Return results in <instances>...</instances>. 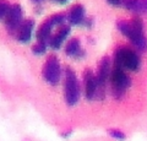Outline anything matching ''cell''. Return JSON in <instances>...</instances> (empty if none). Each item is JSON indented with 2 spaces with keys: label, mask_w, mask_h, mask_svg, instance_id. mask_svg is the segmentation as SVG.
Masks as SVG:
<instances>
[{
  "label": "cell",
  "mask_w": 147,
  "mask_h": 141,
  "mask_svg": "<svg viewBox=\"0 0 147 141\" xmlns=\"http://www.w3.org/2000/svg\"><path fill=\"white\" fill-rule=\"evenodd\" d=\"M84 79V97L87 101H97L98 96V81L93 70L87 67L82 74Z\"/></svg>",
  "instance_id": "ba28073f"
},
{
  "label": "cell",
  "mask_w": 147,
  "mask_h": 141,
  "mask_svg": "<svg viewBox=\"0 0 147 141\" xmlns=\"http://www.w3.org/2000/svg\"><path fill=\"white\" fill-rule=\"evenodd\" d=\"M131 85L132 81L129 72L124 67L113 64L112 72H110V77H109V87L113 98L117 99V101L123 99L125 97L129 88L131 87Z\"/></svg>",
  "instance_id": "3957f363"
},
{
  "label": "cell",
  "mask_w": 147,
  "mask_h": 141,
  "mask_svg": "<svg viewBox=\"0 0 147 141\" xmlns=\"http://www.w3.org/2000/svg\"><path fill=\"white\" fill-rule=\"evenodd\" d=\"M64 52L65 55L74 59V60H82L86 58V51L82 48L81 40L77 37H72L65 43L64 47Z\"/></svg>",
  "instance_id": "7c38bea8"
},
{
  "label": "cell",
  "mask_w": 147,
  "mask_h": 141,
  "mask_svg": "<svg viewBox=\"0 0 147 141\" xmlns=\"http://www.w3.org/2000/svg\"><path fill=\"white\" fill-rule=\"evenodd\" d=\"M113 64L124 67L127 72H139L142 66V60L139 52L130 45H118L114 51Z\"/></svg>",
  "instance_id": "7a4b0ae2"
},
{
  "label": "cell",
  "mask_w": 147,
  "mask_h": 141,
  "mask_svg": "<svg viewBox=\"0 0 147 141\" xmlns=\"http://www.w3.org/2000/svg\"><path fill=\"white\" fill-rule=\"evenodd\" d=\"M53 30L54 27L50 25V22L45 19L42 24L38 26V28L34 32V38L37 42H44V43H48L50 37L53 34Z\"/></svg>",
  "instance_id": "5bb4252c"
},
{
  "label": "cell",
  "mask_w": 147,
  "mask_h": 141,
  "mask_svg": "<svg viewBox=\"0 0 147 141\" xmlns=\"http://www.w3.org/2000/svg\"><path fill=\"white\" fill-rule=\"evenodd\" d=\"M24 9L20 4H12L11 9L9 11L7 16L4 20V25H5V28L7 31V33L10 36H13L15 37L16 32L20 28V26L24 22Z\"/></svg>",
  "instance_id": "52a82bcc"
},
{
  "label": "cell",
  "mask_w": 147,
  "mask_h": 141,
  "mask_svg": "<svg viewBox=\"0 0 147 141\" xmlns=\"http://www.w3.org/2000/svg\"><path fill=\"white\" fill-rule=\"evenodd\" d=\"M105 1L110 6H114V7H121V4H123V0H105Z\"/></svg>",
  "instance_id": "ffe728a7"
},
{
  "label": "cell",
  "mask_w": 147,
  "mask_h": 141,
  "mask_svg": "<svg viewBox=\"0 0 147 141\" xmlns=\"http://www.w3.org/2000/svg\"><path fill=\"white\" fill-rule=\"evenodd\" d=\"M117 30L119 33L129 40L131 47H134L137 52L145 53L147 51L145 24L141 16H134L130 21L119 19L117 21Z\"/></svg>",
  "instance_id": "6da1fadb"
},
{
  "label": "cell",
  "mask_w": 147,
  "mask_h": 141,
  "mask_svg": "<svg viewBox=\"0 0 147 141\" xmlns=\"http://www.w3.org/2000/svg\"><path fill=\"white\" fill-rule=\"evenodd\" d=\"M42 79L45 84L55 87L63 80V66L55 55H49L42 66Z\"/></svg>",
  "instance_id": "5b68a950"
},
{
  "label": "cell",
  "mask_w": 147,
  "mask_h": 141,
  "mask_svg": "<svg viewBox=\"0 0 147 141\" xmlns=\"http://www.w3.org/2000/svg\"><path fill=\"white\" fill-rule=\"evenodd\" d=\"M36 22L33 19H26L22 25L20 26V28L15 34V39L17 40L20 44H27L30 43L32 38H33V34L36 32Z\"/></svg>",
  "instance_id": "30bf717a"
},
{
  "label": "cell",
  "mask_w": 147,
  "mask_h": 141,
  "mask_svg": "<svg viewBox=\"0 0 147 141\" xmlns=\"http://www.w3.org/2000/svg\"><path fill=\"white\" fill-rule=\"evenodd\" d=\"M71 28L72 27L69 26V25H64L61 27H59V28L57 30V32L53 33L52 37H50V39H49V42H48L49 48L54 52L60 51V49L63 48L64 43L67 42L69 36L71 34Z\"/></svg>",
  "instance_id": "9c48e42d"
},
{
  "label": "cell",
  "mask_w": 147,
  "mask_h": 141,
  "mask_svg": "<svg viewBox=\"0 0 147 141\" xmlns=\"http://www.w3.org/2000/svg\"><path fill=\"white\" fill-rule=\"evenodd\" d=\"M48 48H49L48 43L37 42V40H36V43L32 45V48H31V53L33 54V55H36V57H43V55L47 54Z\"/></svg>",
  "instance_id": "2e32d148"
},
{
  "label": "cell",
  "mask_w": 147,
  "mask_h": 141,
  "mask_svg": "<svg viewBox=\"0 0 147 141\" xmlns=\"http://www.w3.org/2000/svg\"><path fill=\"white\" fill-rule=\"evenodd\" d=\"M10 9H11V4L9 1H6V0H1L0 1V21L5 20Z\"/></svg>",
  "instance_id": "ac0fdd59"
},
{
  "label": "cell",
  "mask_w": 147,
  "mask_h": 141,
  "mask_svg": "<svg viewBox=\"0 0 147 141\" xmlns=\"http://www.w3.org/2000/svg\"><path fill=\"white\" fill-rule=\"evenodd\" d=\"M71 134H72V131H71V130H69V131H65V133H63L61 136H63L64 139H69V138L71 136Z\"/></svg>",
  "instance_id": "7402d4cb"
},
{
  "label": "cell",
  "mask_w": 147,
  "mask_h": 141,
  "mask_svg": "<svg viewBox=\"0 0 147 141\" xmlns=\"http://www.w3.org/2000/svg\"><path fill=\"white\" fill-rule=\"evenodd\" d=\"M86 17V7L82 4H75L66 12L67 25L71 27H81Z\"/></svg>",
  "instance_id": "8fae6325"
},
{
  "label": "cell",
  "mask_w": 147,
  "mask_h": 141,
  "mask_svg": "<svg viewBox=\"0 0 147 141\" xmlns=\"http://www.w3.org/2000/svg\"><path fill=\"white\" fill-rule=\"evenodd\" d=\"M93 25H94L93 19H91V17H86L81 27H84V28H86V30H91L92 27H93Z\"/></svg>",
  "instance_id": "d6986e66"
},
{
  "label": "cell",
  "mask_w": 147,
  "mask_h": 141,
  "mask_svg": "<svg viewBox=\"0 0 147 141\" xmlns=\"http://www.w3.org/2000/svg\"><path fill=\"white\" fill-rule=\"evenodd\" d=\"M52 1L55 4H59V5H64V4H67L70 0H52Z\"/></svg>",
  "instance_id": "44dd1931"
},
{
  "label": "cell",
  "mask_w": 147,
  "mask_h": 141,
  "mask_svg": "<svg viewBox=\"0 0 147 141\" xmlns=\"http://www.w3.org/2000/svg\"><path fill=\"white\" fill-rule=\"evenodd\" d=\"M32 3H34V4H37V5H39V4H42L44 0H31Z\"/></svg>",
  "instance_id": "603a6c76"
},
{
  "label": "cell",
  "mask_w": 147,
  "mask_h": 141,
  "mask_svg": "<svg viewBox=\"0 0 147 141\" xmlns=\"http://www.w3.org/2000/svg\"><path fill=\"white\" fill-rule=\"evenodd\" d=\"M107 134L109 135V138H112L113 140H117V141H125L126 140L125 133H123V131L119 130V129L110 128V129L107 130Z\"/></svg>",
  "instance_id": "e0dca14e"
},
{
  "label": "cell",
  "mask_w": 147,
  "mask_h": 141,
  "mask_svg": "<svg viewBox=\"0 0 147 141\" xmlns=\"http://www.w3.org/2000/svg\"><path fill=\"white\" fill-rule=\"evenodd\" d=\"M121 7L134 16L147 15V0H123Z\"/></svg>",
  "instance_id": "4fadbf2b"
},
{
  "label": "cell",
  "mask_w": 147,
  "mask_h": 141,
  "mask_svg": "<svg viewBox=\"0 0 147 141\" xmlns=\"http://www.w3.org/2000/svg\"><path fill=\"white\" fill-rule=\"evenodd\" d=\"M63 79H64V99L69 107H75L81 98V86L77 79L76 72L71 66L63 67Z\"/></svg>",
  "instance_id": "277c9868"
},
{
  "label": "cell",
  "mask_w": 147,
  "mask_h": 141,
  "mask_svg": "<svg viewBox=\"0 0 147 141\" xmlns=\"http://www.w3.org/2000/svg\"><path fill=\"white\" fill-rule=\"evenodd\" d=\"M113 67V61L109 57H103L100 59L98 64V70L96 72L98 81V96L97 101H102L105 97V92H107V86L109 84V77L110 72H112Z\"/></svg>",
  "instance_id": "8992f818"
},
{
  "label": "cell",
  "mask_w": 147,
  "mask_h": 141,
  "mask_svg": "<svg viewBox=\"0 0 147 141\" xmlns=\"http://www.w3.org/2000/svg\"><path fill=\"white\" fill-rule=\"evenodd\" d=\"M47 20L50 22V25H52L54 28H59V27L67 24L65 12H55L53 15H50L49 17H47Z\"/></svg>",
  "instance_id": "9a60e30c"
}]
</instances>
